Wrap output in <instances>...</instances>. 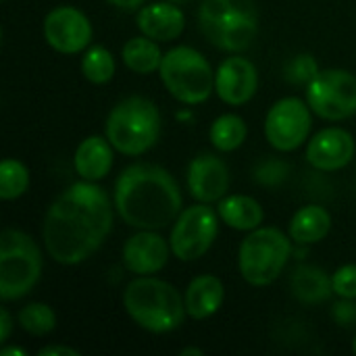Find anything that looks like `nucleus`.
I'll use <instances>...</instances> for the list:
<instances>
[{"label":"nucleus","instance_id":"1","mask_svg":"<svg viewBox=\"0 0 356 356\" xmlns=\"http://www.w3.org/2000/svg\"><path fill=\"white\" fill-rule=\"evenodd\" d=\"M113 221L115 202L96 181L81 179L48 207L42 225L44 248L58 265H79L100 250Z\"/></svg>","mask_w":356,"mask_h":356},{"label":"nucleus","instance_id":"2","mask_svg":"<svg viewBox=\"0 0 356 356\" xmlns=\"http://www.w3.org/2000/svg\"><path fill=\"white\" fill-rule=\"evenodd\" d=\"M119 219L134 229H165L184 211L177 179L161 165L134 163L125 167L113 190Z\"/></svg>","mask_w":356,"mask_h":356},{"label":"nucleus","instance_id":"3","mask_svg":"<svg viewBox=\"0 0 356 356\" xmlns=\"http://www.w3.org/2000/svg\"><path fill=\"white\" fill-rule=\"evenodd\" d=\"M127 317L150 334H171L188 317L186 300L179 290L154 275H136L123 292Z\"/></svg>","mask_w":356,"mask_h":356},{"label":"nucleus","instance_id":"4","mask_svg":"<svg viewBox=\"0 0 356 356\" xmlns=\"http://www.w3.org/2000/svg\"><path fill=\"white\" fill-rule=\"evenodd\" d=\"M198 29L223 52H244L259 35V10L254 0H202Z\"/></svg>","mask_w":356,"mask_h":356},{"label":"nucleus","instance_id":"5","mask_svg":"<svg viewBox=\"0 0 356 356\" xmlns=\"http://www.w3.org/2000/svg\"><path fill=\"white\" fill-rule=\"evenodd\" d=\"M163 131L159 106L144 96H127L117 102L104 123V136L125 156L146 154L156 146Z\"/></svg>","mask_w":356,"mask_h":356},{"label":"nucleus","instance_id":"6","mask_svg":"<svg viewBox=\"0 0 356 356\" xmlns=\"http://www.w3.org/2000/svg\"><path fill=\"white\" fill-rule=\"evenodd\" d=\"M292 242L290 234L269 225L248 232L238 248V269L244 282L265 288L280 280L292 257Z\"/></svg>","mask_w":356,"mask_h":356},{"label":"nucleus","instance_id":"7","mask_svg":"<svg viewBox=\"0 0 356 356\" xmlns=\"http://www.w3.org/2000/svg\"><path fill=\"white\" fill-rule=\"evenodd\" d=\"M159 77L167 92L181 104H202L215 92V69L192 46H175L165 52Z\"/></svg>","mask_w":356,"mask_h":356},{"label":"nucleus","instance_id":"8","mask_svg":"<svg viewBox=\"0 0 356 356\" xmlns=\"http://www.w3.org/2000/svg\"><path fill=\"white\" fill-rule=\"evenodd\" d=\"M42 252L33 238L8 227L0 234V298L13 302L25 298L42 277Z\"/></svg>","mask_w":356,"mask_h":356},{"label":"nucleus","instance_id":"9","mask_svg":"<svg viewBox=\"0 0 356 356\" xmlns=\"http://www.w3.org/2000/svg\"><path fill=\"white\" fill-rule=\"evenodd\" d=\"M219 213L207 202L184 209L171 225L169 234L173 257L184 263H194L202 259L213 248L219 236Z\"/></svg>","mask_w":356,"mask_h":356},{"label":"nucleus","instance_id":"10","mask_svg":"<svg viewBox=\"0 0 356 356\" xmlns=\"http://www.w3.org/2000/svg\"><path fill=\"white\" fill-rule=\"evenodd\" d=\"M311 111L325 121H346L356 115V75L348 69H323L307 86Z\"/></svg>","mask_w":356,"mask_h":356},{"label":"nucleus","instance_id":"11","mask_svg":"<svg viewBox=\"0 0 356 356\" xmlns=\"http://www.w3.org/2000/svg\"><path fill=\"white\" fill-rule=\"evenodd\" d=\"M313 111L296 96L280 98L265 117V138L280 152H294L311 138Z\"/></svg>","mask_w":356,"mask_h":356},{"label":"nucleus","instance_id":"12","mask_svg":"<svg viewBox=\"0 0 356 356\" xmlns=\"http://www.w3.org/2000/svg\"><path fill=\"white\" fill-rule=\"evenodd\" d=\"M46 44L60 54H79L88 50L94 29L88 15L75 6H54L42 23Z\"/></svg>","mask_w":356,"mask_h":356},{"label":"nucleus","instance_id":"13","mask_svg":"<svg viewBox=\"0 0 356 356\" xmlns=\"http://www.w3.org/2000/svg\"><path fill=\"white\" fill-rule=\"evenodd\" d=\"M186 184L194 200L215 204L229 194V167L215 152H198L188 165Z\"/></svg>","mask_w":356,"mask_h":356},{"label":"nucleus","instance_id":"14","mask_svg":"<svg viewBox=\"0 0 356 356\" xmlns=\"http://www.w3.org/2000/svg\"><path fill=\"white\" fill-rule=\"evenodd\" d=\"M259 90L257 65L246 56H227L215 71V92L221 102L242 106L254 98Z\"/></svg>","mask_w":356,"mask_h":356},{"label":"nucleus","instance_id":"15","mask_svg":"<svg viewBox=\"0 0 356 356\" xmlns=\"http://www.w3.org/2000/svg\"><path fill=\"white\" fill-rule=\"evenodd\" d=\"M171 244L154 229H138L123 244V265L134 275H154L171 259Z\"/></svg>","mask_w":356,"mask_h":356},{"label":"nucleus","instance_id":"16","mask_svg":"<svg viewBox=\"0 0 356 356\" xmlns=\"http://www.w3.org/2000/svg\"><path fill=\"white\" fill-rule=\"evenodd\" d=\"M356 144L353 134L344 127H325L309 138L307 161L317 171H340L355 159Z\"/></svg>","mask_w":356,"mask_h":356},{"label":"nucleus","instance_id":"17","mask_svg":"<svg viewBox=\"0 0 356 356\" xmlns=\"http://www.w3.org/2000/svg\"><path fill=\"white\" fill-rule=\"evenodd\" d=\"M136 21H138V29L156 42L177 40L186 29L184 10L179 8V4L169 2V0L144 4L138 10Z\"/></svg>","mask_w":356,"mask_h":356},{"label":"nucleus","instance_id":"18","mask_svg":"<svg viewBox=\"0 0 356 356\" xmlns=\"http://www.w3.org/2000/svg\"><path fill=\"white\" fill-rule=\"evenodd\" d=\"M115 163V146L106 136H88L79 142L73 154L75 173L86 181L104 179Z\"/></svg>","mask_w":356,"mask_h":356},{"label":"nucleus","instance_id":"19","mask_svg":"<svg viewBox=\"0 0 356 356\" xmlns=\"http://www.w3.org/2000/svg\"><path fill=\"white\" fill-rule=\"evenodd\" d=\"M184 300H186L188 317H192L194 321H204L223 307V300H225L223 282L211 273L196 275L188 284Z\"/></svg>","mask_w":356,"mask_h":356},{"label":"nucleus","instance_id":"20","mask_svg":"<svg viewBox=\"0 0 356 356\" xmlns=\"http://www.w3.org/2000/svg\"><path fill=\"white\" fill-rule=\"evenodd\" d=\"M290 292L302 305H323L334 294L332 275L315 265H300L290 277Z\"/></svg>","mask_w":356,"mask_h":356},{"label":"nucleus","instance_id":"21","mask_svg":"<svg viewBox=\"0 0 356 356\" xmlns=\"http://www.w3.org/2000/svg\"><path fill=\"white\" fill-rule=\"evenodd\" d=\"M217 213L221 217V223L236 232H252L265 221V211L261 202L246 194H227L217 202Z\"/></svg>","mask_w":356,"mask_h":356},{"label":"nucleus","instance_id":"22","mask_svg":"<svg viewBox=\"0 0 356 356\" xmlns=\"http://www.w3.org/2000/svg\"><path fill=\"white\" fill-rule=\"evenodd\" d=\"M332 225L334 223H332V215L327 209L319 204H307L294 213L288 234L296 244L311 246V244H319L321 240H325L332 232Z\"/></svg>","mask_w":356,"mask_h":356},{"label":"nucleus","instance_id":"23","mask_svg":"<svg viewBox=\"0 0 356 356\" xmlns=\"http://www.w3.org/2000/svg\"><path fill=\"white\" fill-rule=\"evenodd\" d=\"M161 42L148 38V35H136L131 40L125 42L123 50H121V58L125 63V67L138 75H150V73H159L161 63L165 52L159 46Z\"/></svg>","mask_w":356,"mask_h":356},{"label":"nucleus","instance_id":"24","mask_svg":"<svg viewBox=\"0 0 356 356\" xmlns=\"http://www.w3.org/2000/svg\"><path fill=\"white\" fill-rule=\"evenodd\" d=\"M248 136V125L246 121L236 115V113H225L217 117L209 129V140L215 150L219 152H234L238 150Z\"/></svg>","mask_w":356,"mask_h":356},{"label":"nucleus","instance_id":"25","mask_svg":"<svg viewBox=\"0 0 356 356\" xmlns=\"http://www.w3.org/2000/svg\"><path fill=\"white\" fill-rule=\"evenodd\" d=\"M81 73L90 83H108L117 73V60L104 46H90L81 56Z\"/></svg>","mask_w":356,"mask_h":356},{"label":"nucleus","instance_id":"26","mask_svg":"<svg viewBox=\"0 0 356 356\" xmlns=\"http://www.w3.org/2000/svg\"><path fill=\"white\" fill-rule=\"evenodd\" d=\"M19 327L29 336H48L56 327V315L46 302H29L17 313Z\"/></svg>","mask_w":356,"mask_h":356},{"label":"nucleus","instance_id":"27","mask_svg":"<svg viewBox=\"0 0 356 356\" xmlns=\"http://www.w3.org/2000/svg\"><path fill=\"white\" fill-rule=\"evenodd\" d=\"M29 169L17 159H4L0 163V198L17 200L29 190Z\"/></svg>","mask_w":356,"mask_h":356},{"label":"nucleus","instance_id":"28","mask_svg":"<svg viewBox=\"0 0 356 356\" xmlns=\"http://www.w3.org/2000/svg\"><path fill=\"white\" fill-rule=\"evenodd\" d=\"M321 69H319V65H317V60L311 56V54H296L288 65H286V71H284V75H286V79L290 81V83H294V86H309L315 77H317V73H319Z\"/></svg>","mask_w":356,"mask_h":356},{"label":"nucleus","instance_id":"29","mask_svg":"<svg viewBox=\"0 0 356 356\" xmlns=\"http://www.w3.org/2000/svg\"><path fill=\"white\" fill-rule=\"evenodd\" d=\"M334 294L340 298H356V263L342 265L332 275Z\"/></svg>","mask_w":356,"mask_h":356},{"label":"nucleus","instance_id":"30","mask_svg":"<svg viewBox=\"0 0 356 356\" xmlns=\"http://www.w3.org/2000/svg\"><path fill=\"white\" fill-rule=\"evenodd\" d=\"M332 317L340 327H356V298H342L332 307Z\"/></svg>","mask_w":356,"mask_h":356},{"label":"nucleus","instance_id":"31","mask_svg":"<svg viewBox=\"0 0 356 356\" xmlns=\"http://www.w3.org/2000/svg\"><path fill=\"white\" fill-rule=\"evenodd\" d=\"M13 315L8 313V309L6 307H2L0 309V342L2 344H6L8 342V338H10V332H13Z\"/></svg>","mask_w":356,"mask_h":356},{"label":"nucleus","instance_id":"32","mask_svg":"<svg viewBox=\"0 0 356 356\" xmlns=\"http://www.w3.org/2000/svg\"><path fill=\"white\" fill-rule=\"evenodd\" d=\"M40 356H79V353L71 346H63V344H50V346H44L40 353Z\"/></svg>","mask_w":356,"mask_h":356},{"label":"nucleus","instance_id":"33","mask_svg":"<svg viewBox=\"0 0 356 356\" xmlns=\"http://www.w3.org/2000/svg\"><path fill=\"white\" fill-rule=\"evenodd\" d=\"M104 2H108L111 6H117L121 10H140L146 4V0H104Z\"/></svg>","mask_w":356,"mask_h":356},{"label":"nucleus","instance_id":"34","mask_svg":"<svg viewBox=\"0 0 356 356\" xmlns=\"http://www.w3.org/2000/svg\"><path fill=\"white\" fill-rule=\"evenodd\" d=\"M27 353L23 350V348H19V346H2V350H0V356H25Z\"/></svg>","mask_w":356,"mask_h":356},{"label":"nucleus","instance_id":"35","mask_svg":"<svg viewBox=\"0 0 356 356\" xmlns=\"http://www.w3.org/2000/svg\"><path fill=\"white\" fill-rule=\"evenodd\" d=\"M181 356H202V348H184L181 353H179Z\"/></svg>","mask_w":356,"mask_h":356},{"label":"nucleus","instance_id":"36","mask_svg":"<svg viewBox=\"0 0 356 356\" xmlns=\"http://www.w3.org/2000/svg\"><path fill=\"white\" fill-rule=\"evenodd\" d=\"M169 2H175V4H186V2H190V0H169Z\"/></svg>","mask_w":356,"mask_h":356},{"label":"nucleus","instance_id":"37","mask_svg":"<svg viewBox=\"0 0 356 356\" xmlns=\"http://www.w3.org/2000/svg\"><path fill=\"white\" fill-rule=\"evenodd\" d=\"M353 350H355V355H356V334H355V338H353Z\"/></svg>","mask_w":356,"mask_h":356}]
</instances>
